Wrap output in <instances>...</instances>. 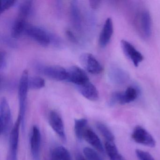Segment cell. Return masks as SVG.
Wrapping results in <instances>:
<instances>
[{
	"label": "cell",
	"mask_w": 160,
	"mask_h": 160,
	"mask_svg": "<svg viewBox=\"0 0 160 160\" xmlns=\"http://www.w3.org/2000/svg\"><path fill=\"white\" fill-rule=\"evenodd\" d=\"M80 61L89 72L93 74H98L102 72V66L92 54H83L80 57Z\"/></svg>",
	"instance_id": "8fae6325"
},
{
	"label": "cell",
	"mask_w": 160,
	"mask_h": 160,
	"mask_svg": "<svg viewBox=\"0 0 160 160\" xmlns=\"http://www.w3.org/2000/svg\"><path fill=\"white\" fill-rule=\"evenodd\" d=\"M51 160H72L70 152L63 146L56 147L51 153Z\"/></svg>",
	"instance_id": "d6986e66"
},
{
	"label": "cell",
	"mask_w": 160,
	"mask_h": 160,
	"mask_svg": "<svg viewBox=\"0 0 160 160\" xmlns=\"http://www.w3.org/2000/svg\"><path fill=\"white\" fill-rule=\"evenodd\" d=\"M15 82L12 80L8 79L4 77L1 76V90H10L13 89L15 87Z\"/></svg>",
	"instance_id": "4316f807"
},
{
	"label": "cell",
	"mask_w": 160,
	"mask_h": 160,
	"mask_svg": "<svg viewBox=\"0 0 160 160\" xmlns=\"http://www.w3.org/2000/svg\"><path fill=\"white\" fill-rule=\"evenodd\" d=\"M96 126L101 134L106 139V141L114 142L115 139L114 135L106 125L102 122H97Z\"/></svg>",
	"instance_id": "cb8c5ba5"
},
{
	"label": "cell",
	"mask_w": 160,
	"mask_h": 160,
	"mask_svg": "<svg viewBox=\"0 0 160 160\" xmlns=\"http://www.w3.org/2000/svg\"><path fill=\"white\" fill-rule=\"evenodd\" d=\"M67 71L66 81L73 83L76 86L82 85L89 81L86 73L80 67L77 66H71Z\"/></svg>",
	"instance_id": "7c38bea8"
},
{
	"label": "cell",
	"mask_w": 160,
	"mask_h": 160,
	"mask_svg": "<svg viewBox=\"0 0 160 160\" xmlns=\"http://www.w3.org/2000/svg\"><path fill=\"white\" fill-rule=\"evenodd\" d=\"M7 66V54L4 51H2L0 54V71L4 70Z\"/></svg>",
	"instance_id": "1f68e13d"
},
{
	"label": "cell",
	"mask_w": 160,
	"mask_h": 160,
	"mask_svg": "<svg viewBox=\"0 0 160 160\" xmlns=\"http://www.w3.org/2000/svg\"><path fill=\"white\" fill-rule=\"evenodd\" d=\"M70 16L73 26L78 31L82 28V20L77 1H72L70 4Z\"/></svg>",
	"instance_id": "e0dca14e"
},
{
	"label": "cell",
	"mask_w": 160,
	"mask_h": 160,
	"mask_svg": "<svg viewBox=\"0 0 160 160\" xmlns=\"http://www.w3.org/2000/svg\"><path fill=\"white\" fill-rule=\"evenodd\" d=\"M31 152L34 160H39L41 144V134L40 129L34 125L32 130L30 137Z\"/></svg>",
	"instance_id": "4fadbf2b"
},
{
	"label": "cell",
	"mask_w": 160,
	"mask_h": 160,
	"mask_svg": "<svg viewBox=\"0 0 160 160\" xmlns=\"http://www.w3.org/2000/svg\"><path fill=\"white\" fill-rule=\"evenodd\" d=\"M88 120L87 119H78L75 120L74 131L77 138L79 140L83 139V135L86 129L88 128Z\"/></svg>",
	"instance_id": "44dd1931"
},
{
	"label": "cell",
	"mask_w": 160,
	"mask_h": 160,
	"mask_svg": "<svg viewBox=\"0 0 160 160\" xmlns=\"http://www.w3.org/2000/svg\"><path fill=\"white\" fill-rule=\"evenodd\" d=\"M134 141L150 148H154L156 142L152 136L143 127L137 126L134 129L132 134Z\"/></svg>",
	"instance_id": "5b68a950"
},
{
	"label": "cell",
	"mask_w": 160,
	"mask_h": 160,
	"mask_svg": "<svg viewBox=\"0 0 160 160\" xmlns=\"http://www.w3.org/2000/svg\"><path fill=\"white\" fill-rule=\"evenodd\" d=\"M77 160H87L86 157H84L82 154H78L76 157Z\"/></svg>",
	"instance_id": "e575fe53"
},
{
	"label": "cell",
	"mask_w": 160,
	"mask_h": 160,
	"mask_svg": "<svg viewBox=\"0 0 160 160\" xmlns=\"http://www.w3.org/2000/svg\"><path fill=\"white\" fill-rule=\"evenodd\" d=\"M139 94V89L137 86H130L125 91L121 92L120 104L123 105L132 102L138 98Z\"/></svg>",
	"instance_id": "ac0fdd59"
},
{
	"label": "cell",
	"mask_w": 160,
	"mask_h": 160,
	"mask_svg": "<svg viewBox=\"0 0 160 160\" xmlns=\"http://www.w3.org/2000/svg\"><path fill=\"white\" fill-rule=\"evenodd\" d=\"M135 153L139 160H155L149 152L142 150H136Z\"/></svg>",
	"instance_id": "f1b7e54d"
},
{
	"label": "cell",
	"mask_w": 160,
	"mask_h": 160,
	"mask_svg": "<svg viewBox=\"0 0 160 160\" xmlns=\"http://www.w3.org/2000/svg\"><path fill=\"white\" fill-rule=\"evenodd\" d=\"M12 112L9 103L5 98L2 99L0 103V131L2 135L6 136L12 131Z\"/></svg>",
	"instance_id": "7a4b0ae2"
},
{
	"label": "cell",
	"mask_w": 160,
	"mask_h": 160,
	"mask_svg": "<svg viewBox=\"0 0 160 160\" xmlns=\"http://www.w3.org/2000/svg\"><path fill=\"white\" fill-rule=\"evenodd\" d=\"M2 42L5 44L6 45L12 48H17L18 44L16 42L13 40V38H11L6 35L1 36Z\"/></svg>",
	"instance_id": "f546056e"
},
{
	"label": "cell",
	"mask_w": 160,
	"mask_h": 160,
	"mask_svg": "<svg viewBox=\"0 0 160 160\" xmlns=\"http://www.w3.org/2000/svg\"><path fill=\"white\" fill-rule=\"evenodd\" d=\"M121 46L125 56L132 62L135 67H138L143 61L144 57L140 52L137 50L133 45L128 41H121Z\"/></svg>",
	"instance_id": "9c48e42d"
},
{
	"label": "cell",
	"mask_w": 160,
	"mask_h": 160,
	"mask_svg": "<svg viewBox=\"0 0 160 160\" xmlns=\"http://www.w3.org/2000/svg\"><path fill=\"white\" fill-rule=\"evenodd\" d=\"M28 72L27 70L23 71L20 78L18 85V99H19V114L18 118L21 121V127L25 130L26 125V109L27 106L28 90L29 88Z\"/></svg>",
	"instance_id": "6da1fadb"
},
{
	"label": "cell",
	"mask_w": 160,
	"mask_h": 160,
	"mask_svg": "<svg viewBox=\"0 0 160 160\" xmlns=\"http://www.w3.org/2000/svg\"><path fill=\"white\" fill-rule=\"evenodd\" d=\"M114 31L113 21L111 18H108L105 22L99 39V45L102 48L106 46L110 42Z\"/></svg>",
	"instance_id": "5bb4252c"
},
{
	"label": "cell",
	"mask_w": 160,
	"mask_h": 160,
	"mask_svg": "<svg viewBox=\"0 0 160 160\" xmlns=\"http://www.w3.org/2000/svg\"><path fill=\"white\" fill-rule=\"evenodd\" d=\"M35 68L38 72L43 74L52 79L58 81L67 80V70L61 66L45 65L37 62L35 63Z\"/></svg>",
	"instance_id": "3957f363"
},
{
	"label": "cell",
	"mask_w": 160,
	"mask_h": 160,
	"mask_svg": "<svg viewBox=\"0 0 160 160\" xmlns=\"http://www.w3.org/2000/svg\"><path fill=\"white\" fill-rule=\"evenodd\" d=\"M29 88L32 89H40L45 85V80L40 77H31L29 78Z\"/></svg>",
	"instance_id": "d4e9b609"
},
{
	"label": "cell",
	"mask_w": 160,
	"mask_h": 160,
	"mask_svg": "<svg viewBox=\"0 0 160 160\" xmlns=\"http://www.w3.org/2000/svg\"><path fill=\"white\" fill-rule=\"evenodd\" d=\"M105 148L110 160H123L114 142L106 141L105 143Z\"/></svg>",
	"instance_id": "603a6c76"
},
{
	"label": "cell",
	"mask_w": 160,
	"mask_h": 160,
	"mask_svg": "<svg viewBox=\"0 0 160 160\" xmlns=\"http://www.w3.org/2000/svg\"><path fill=\"white\" fill-rule=\"evenodd\" d=\"M66 34L67 35L69 40L74 43H77L78 42L77 38L76 37L72 32L70 31V30H67L66 31Z\"/></svg>",
	"instance_id": "d6a6232c"
},
{
	"label": "cell",
	"mask_w": 160,
	"mask_h": 160,
	"mask_svg": "<svg viewBox=\"0 0 160 160\" xmlns=\"http://www.w3.org/2000/svg\"><path fill=\"white\" fill-rule=\"evenodd\" d=\"M136 19L138 30L142 36L147 38L150 37L152 33V19L149 12L147 10H142L137 15Z\"/></svg>",
	"instance_id": "8992f818"
},
{
	"label": "cell",
	"mask_w": 160,
	"mask_h": 160,
	"mask_svg": "<svg viewBox=\"0 0 160 160\" xmlns=\"http://www.w3.org/2000/svg\"><path fill=\"white\" fill-rule=\"evenodd\" d=\"M83 139L101 153L104 152V149L101 139L95 132L90 128L86 129L83 135Z\"/></svg>",
	"instance_id": "2e32d148"
},
{
	"label": "cell",
	"mask_w": 160,
	"mask_h": 160,
	"mask_svg": "<svg viewBox=\"0 0 160 160\" xmlns=\"http://www.w3.org/2000/svg\"><path fill=\"white\" fill-rule=\"evenodd\" d=\"M121 95V92L116 91L113 92L111 94L109 101L108 102V105L109 106L112 107L117 103H119L120 102Z\"/></svg>",
	"instance_id": "83f0119b"
},
{
	"label": "cell",
	"mask_w": 160,
	"mask_h": 160,
	"mask_svg": "<svg viewBox=\"0 0 160 160\" xmlns=\"http://www.w3.org/2000/svg\"><path fill=\"white\" fill-rule=\"evenodd\" d=\"M108 76L110 81L117 85H123L130 78L128 73L116 64L110 65L108 70Z\"/></svg>",
	"instance_id": "30bf717a"
},
{
	"label": "cell",
	"mask_w": 160,
	"mask_h": 160,
	"mask_svg": "<svg viewBox=\"0 0 160 160\" xmlns=\"http://www.w3.org/2000/svg\"><path fill=\"white\" fill-rule=\"evenodd\" d=\"M15 1L14 0H4L2 2L1 7V13H2L6 10L13 6L15 3Z\"/></svg>",
	"instance_id": "4dcf8cb0"
},
{
	"label": "cell",
	"mask_w": 160,
	"mask_h": 160,
	"mask_svg": "<svg viewBox=\"0 0 160 160\" xmlns=\"http://www.w3.org/2000/svg\"><path fill=\"white\" fill-rule=\"evenodd\" d=\"M83 153L87 160H102L94 150L88 147L84 148Z\"/></svg>",
	"instance_id": "484cf974"
},
{
	"label": "cell",
	"mask_w": 160,
	"mask_h": 160,
	"mask_svg": "<svg viewBox=\"0 0 160 160\" xmlns=\"http://www.w3.org/2000/svg\"><path fill=\"white\" fill-rule=\"evenodd\" d=\"M24 33L44 46L51 43L52 33L42 28L27 24Z\"/></svg>",
	"instance_id": "277c9868"
},
{
	"label": "cell",
	"mask_w": 160,
	"mask_h": 160,
	"mask_svg": "<svg viewBox=\"0 0 160 160\" xmlns=\"http://www.w3.org/2000/svg\"><path fill=\"white\" fill-rule=\"evenodd\" d=\"M101 1L98 0H92L89 1V4L92 8L93 9H96L98 8L101 4Z\"/></svg>",
	"instance_id": "836d02e7"
},
{
	"label": "cell",
	"mask_w": 160,
	"mask_h": 160,
	"mask_svg": "<svg viewBox=\"0 0 160 160\" xmlns=\"http://www.w3.org/2000/svg\"><path fill=\"white\" fill-rule=\"evenodd\" d=\"M76 87L78 91L86 99L92 101H96L99 99L98 90L89 81Z\"/></svg>",
	"instance_id": "9a60e30c"
},
{
	"label": "cell",
	"mask_w": 160,
	"mask_h": 160,
	"mask_svg": "<svg viewBox=\"0 0 160 160\" xmlns=\"http://www.w3.org/2000/svg\"><path fill=\"white\" fill-rule=\"evenodd\" d=\"M48 122L53 131L63 142L67 140L63 121L58 113L52 110L48 115Z\"/></svg>",
	"instance_id": "ba28073f"
},
{
	"label": "cell",
	"mask_w": 160,
	"mask_h": 160,
	"mask_svg": "<svg viewBox=\"0 0 160 160\" xmlns=\"http://www.w3.org/2000/svg\"><path fill=\"white\" fill-rule=\"evenodd\" d=\"M21 126V121L18 118L10 134V149H9V160H17L19 142V128Z\"/></svg>",
	"instance_id": "52a82bcc"
},
{
	"label": "cell",
	"mask_w": 160,
	"mask_h": 160,
	"mask_svg": "<svg viewBox=\"0 0 160 160\" xmlns=\"http://www.w3.org/2000/svg\"><path fill=\"white\" fill-rule=\"evenodd\" d=\"M26 19L18 18L16 20L12 29V38H17L24 32L27 25Z\"/></svg>",
	"instance_id": "7402d4cb"
},
{
	"label": "cell",
	"mask_w": 160,
	"mask_h": 160,
	"mask_svg": "<svg viewBox=\"0 0 160 160\" xmlns=\"http://www.w3.org/2000/svg\"><path fill=\"white\" fill-rule=\"evenodd\" d=\"M33 11L32 2L30 0L21 2L18 6V18L27 19L32 14Z\"/></svg>",
	"instance_id": "ffe728a7"
}]
</instances>
